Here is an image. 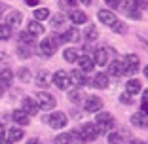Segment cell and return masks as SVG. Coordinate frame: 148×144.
I'll return each instance as SVG.
<instances>
[{
  "label": "cell",
  "mask_w": 148,
  "mask_h": 144,
  "mask_svg": "<svg viewBox=\"0 0 148 144\" xmlns=\"http://www.w3.org/2000/svg\"><path fill=\"white\" fill-rule=\"evenodd\" d=\"M17 76H19L21 82H29V80H31V70H29V68H19Z\"/></svg>",
  "instance_id": "obj_38"
},
{
  "label": "cell",
  "mask_w": 148,
  "mask_h": 144,
  "mask_svg": "<svg viewBox=\"0 0 148 144\" xmlns=\"http://www.w3.org/2000/svg\"><path fill=\"white\" fill-rule=\"evenodd\" d=\"M44 31H46V29H44L42 23H38V21H29V25H27V32L31 36H42Z\"/></svg>",
  "instance_id": "obj_22"
},
{
  "label": "cell",
  "mask_w": 148,
  "mask_h": 144,
  "mask_svg": "<svg viewBox=\"0 0 148 144\" xmlns=\"http://www.w3.org/2000/svg\"><path fill=\"white\" fill-rule=\"evenodd\" d=\"M99 38V31H97V27H87L86 32H84V40L86 42H95V40Z\"/></svg>",
  "instance_id": "obj_27"
},
{
  "label": "cell",
  "mask_w": 148,
  "mask_h": 144,
  "mask_svg": "<svg viewBox=\"0 0 148 144\" xmlns=\"http://www.w3.org/2000/svg\"><path fill=\"white\" fill-rule=\"evenodd\" d=\"M76 63H78V66H80L78 70H82L84 74H86V72H91L93 66H95L91 55H82V57H78V61H76Z\"/></svg>",
  "instance_id": "obj_11"
},
{
  "label": "cell",
  "mask_w": 148,
  "mask_h": 144,
  "mask_svg": "<svg viewBox=\"0 0 148 144\" xmlns=\"http://www.w3.org/2000/svg\"><path fill=\"white\" fill-rule=\"evenodd\" d=\"M23 135H25V133H23L21 127H12V129L6 133V136H8V142H12V144H13V142H17V140H21Z\"/></svg>",
  "instance_id": "obj_25"
},
{
  "label": "cell",
  "mask_w": 148,
  "mask_h": 144,
  "mask_svg": "<svg viewBox=\"0 0 148 144\" xmlns=\"http://www.w3.org/2000/svg\"><path fill=\"white\" fill-rule=\"evenodd\" d=\"M13 82V72L10 68H4V70H0V89H6L10 87Z\"/></svg>",
  "instance_id": "obj_15"
},
{
  "label": "cell",
  "mask_w": 148,
  "mask_h": 144,
  "mask_svg": "<svg viewBox=\"0 0 148 144\" xmlns=\"http://www.w3.org/2000/svg\"><path fill=\"white\" fill-rule=\"evenodd\" d=\"M144 76H146V80H148V65L144 66Z\"/></svg>",
  "instance_id": "obj_49"
},
{
  "label": "cell",
  "mask_w": 148,
  "mask_h": 144,
  "mask_svg": "<svg viewBox=\"0 0 148 144\" xmlns=\"http://www.w3.org/2000/svg\"><path fill=\"white\" fill-rule=\"evenodd\" d=\"M51 82L55 83V87L63 89V91H66V89L70 87V80H69V72H65V70H57L55 74L51 76Z\"/></svg>",
  "instance_id": "obj_7"
},
{
  "label": "cell",
  "mask_w": 148,
  "mask_h": 144,
  "mask_svg": "<svg viewBox=\"0 0 148 144\" xmlns=\"http://www.w3.org/2000/svg\"><path fill=\"white\" fill-rule=\"evenodd\" d=\"M78 2H82L84 6H89V4H91V0H78Z\"/></svg>",
  "instance_id": "obj_47"
},
{
  "label": "cell",
  "mask_w": 148,
  "mask_h": 144,
  "mask_svg": "<svg viewBox=\"0 0 148 144\" xmlns=\"http://www.w3.org/2000/svg\"><path fill=\"white\" fill-rule=\"evenodd\" d=\"M49 17V10L48 8H36L34 10V21H46Z\"/></svg>",
  "instance_id": "obj_28"
},
{
  "label": "cell",
  "mask_w": 148,
  "mask_h": 144,
  "mask_svg": "<svg viewBox=\"0 0 148 144\" xmlns=\"http://www.w3.org/2000/svg\"><path fill=\"white\" fill-rule=\"evenodd\" d=\"M4 136H6V129H4V125L0 123V140L4 139Z\"/></svg>",
  "instance_id": "obj_43"
},
{
  "label": "cell",
  "mask_w": 148,
  "mask_h": 144,
  "mask_svg": "<svg viewBox=\"0 0 148 144\" xmlns=\"http://www.w3.org/2000/svg\"><path fill=\"white\" fill-rule=\"evenodd\" d=\"M78 57H80V53H78L76 48H66L65 51H63V59H65L66 63H76Z\"/></svg>",
  "instance_id": "obj_26"
},
{
  "label": "cell",
  "mask_w": 148,
  "mask_h": 144,
  "mask_svg": "<svg viewBox=\"0 0 148 144\" xmlns=\"http://www.w3.org/2000/svg\"><path fill=\"white\" fill-rule=\"evenodd\" d=\"M12 38V27L6 23H0V40H10Z\"/></svg>",
  "instance_id": "obj_29"
},
{
  "label": "cell",
  "mask_w": 148,
  "mask_h": 144,
  "mask_svg": "<svg viewBox=\"0 0 148 144\" xmlns=\"http://www.w3.org/2000/svg\"><path fill=\"white\" fill-rule=\"evenodd\" d=\"M29 6H38V0H25Z\"/></svg>",
  "instance_id": "obj_44"
},
{
  "label": "cell",
  "mask_w": 148,
  "mask_h": 144,
  "mask_svg": "<svg viewBox=\"0 0 148 144\" xmlns=\"http://www.w3.org/2000/svg\"><path fill=\"white\" fill-rule=\"evenodd\" d=\"M53 144H72V140H70V135H69V133H61V135L55 136Z\"/></svg>",
  "instance_id": "obj_31"
},
{
  "label": "cell",
  "mask_w": 148,
  "mask_h": 144,
  "mask_svg": "<svg viewBox=\"0 0 148 144\" xmlns=\"http://www.w3.org/2000/svg\"><path fill=\"white\" fill-rule=\"evenodd\" d=\"M101 108H103V99L101 97H95V95L86 97V100H84V110L86 112L97 114V112H101Z\"/></svg>",
  "instance_id": "obj_6"
},
{
  "label": "cell",
  "mask_w": 148,
  "mask_h": 144,
  "mask_svg": "<svg viewBox=\"0 0 148 144\" xmlns=\"http://www.w3.org/2000/svg\"><path fill=\"white\" fill-rule=\"evenodd\" d=\"M97 19H99L103 25H108V27L112 25L114 21H118L112 10H99V12H97Z\"/></svg>",
  "instance_id": "obj_10"
},
{
  "label": "cell",
  "mask_w": 148,
  "mask_h": 144,
  "mask_svg": "<svg viewBox=\"0 0 148 144\" xmlns=\"http://www.w3.org/2000/svg\"><path fill=\"white\" fill-rule=\"evenodd\" d=\"M49 83H51V74H49L48 70H40L38 74H36V85L38 87H48Z\"/></svg>",
  "instance_id": "obj_19"
},
{
  "label": "cell",
  "mask_w": 148,
  "mask_h": 144,
  "mask_svg": "<svg viewBox=\"0 0 148 144\" xmlns=\"http://www.w3.org/2000/svg\"><path fill=\"white\" fill-rule=\"evenodd\" d=\"M122 66H123V74H135L137 70H139L140 66V59L139 55H135V53H129V55L123 57V61H122Z\"/></svg>",
  "instance_id": "obj_2"
},
{
  "label": "cell",
  "mask_w": 148,
  "mask_h": 144,
  "mask_svg": "<svg viewBox=\"0 0 148 144\" xmlns=\"http://www.w3.org/2000/svg\"><path fill=\"white\" fill-rule=\"evenodd\" d=\"M80 133H82L84 140H95L99 139L103 133H101V129L95 125V123H84L82 127H80Z\"/></svg>",
  "instance_id": "obj_5"
},
{
  "label": "cell",
  "mask_w": 148,
  "mask_h": 144,
  "mask_svg": "<svg viewBox=\"0 0 148 144\" xmlns=\"http://www.w3.org/2000/svg\"><path fill=\"white\" fill-rule=\"evenodd\" d=\"M106 2V6L108 8H112V10H116V8H120L122 6V0H105Z\"/></svg>",
  "instance_id": "obj_41"
},
{
  "label": "cell",
  "mask_w": 148,
  "mask_h": 144,
  "mask_svg": "<svg viewBox=\"0 0 148 144\" xmlns=\"http://www.w3.org/2000/svg\"><path fill=\"white\" fill-rule=\"evenodd\" d=\"M69 17H70V21H72L74 25H84V23L87 21L86 12H82V10H70Z\"/></svg>",
  "instance_id": "obj_16"
},
{
  "label": "cell",
  "mask_w": 148,
  "mask_h": 144,
  "mask_svg": "<svg viewBox=\"0 0 148 144\" xmlns=\"http://www.w3.org/2000/svg\"><path fill=\"white\" fill-rule=\"evenodd\" d=\"M143 112H144V114L148 116V104H143Z\"/></svg>",
  "instance_id": "obj_48"
},
{
  "label": "cell",
  "mask_w": 148,
  "mask_h": 144,
  "mask_svg": "<svg viewBox=\"0 0 148 144\" xmlns=\"http://www.w3.org/2000/svg\"><path fill=\"white\" fill-rule=\"evenodd\" d=\"M21 21H23V15L17 10H12L8 13V17H6V25L8 27H17V25H21Z\"/></svg>",
  "instance_id": "obj_17"
},
{
  "label": "cell",
  "mask_w": 148,
  "mask_h": 144,
  "mask_svg": "<svg viewBox=\"0 0 148 144\" xmlns=\"http://www.w3.org/2000/svg\"><path fill=\"white\" fill-rule=\"evenodd\" d=\"M80 38H82V34H80V31L76 29V27H70L69 31L61 36L63 42H80Z\"/></svg>",
  "instance_id": "obj_18"
},
{
  "label": "cell",
  "mask_w": 148,
  "mask_h": 144,
  "mask_svg": "<svg viewBox=\"0 0 148 144\" xmlns=\"http://www.w3.org/2000/svg\"><path fill=\"white\" fill-rule=\"evenodd\" d=\"M125 10V15L127 17H131V19H140V12L137 8H123Z\"/></svg>",
  "instance_id": "obj_36"
},
{
  "label": "cell",
  "mask_w": 148,
  "mask_h": 144,
  "mask_svg": "<svg viewBox=\"0 0 148 144\" xmlns=\"http://www.w3.org/2000/svg\"><path fill=\"white\" fill-rule=\"evenodd\" d=\"M93 63H95L97 66H105L106 63H108V49L106 48H99L95 49V53H93Z\"/></svg>",
  "instance_id": "obj_9"
},
{
  "label": "cell",
  "mask_w": 148,
  "mask_h": 144,
  "mask_svg": "<svg viewBox=\"0 0 148 144\" xmlns=\"http://www.w3.org/2000/svg\"><path fill=\"white\" fill-rule=\"evenodd\" d=\"M63 23H65V17H63L61 13H59V15H55V17L51 19V27H61Z\"/></svg>",
  "instance_id": "obj_39"
},
{
  "label": "cell",
  "mask_w": 148,
  "mask_h": 144,
  "mask_svg": "<svg viewBox=\"0 0 148 144\" xmlns=\"http://www.w3.org/2000/svg\"><path fill=\"white\" fill-rule=\"evenodd\" d=\"M48 125L51 127V129H63V127L66 125V121H69V118H66L65 112H53L48 116Z\"/></svg>",
  "instance_id": "obj_4"
},
{
  "label": "cell",
  "mask_w": 148,
  "mask_h": 144,
  "mask_svg": "<svg viewBox=\"0 0 148 144\" xmlns=\"http://www.w3.org/2000/svg\"><path fill=\"white\" fill-rule=\"evenodd\" d=\"M55 46L51 44V42H49V38H46V40H42V42H40V53H42L44 57H51L53 53H55Z\"/></svg>",
  "instance_id": "obj_23"
},
{
  "label": "cell",
  "mask_w": 148,
  "mask_h": 144,
  "mask_svg": "<svg viewBox=\"0 0 148 144\" xmlns=\"http://www.w3.org/2000/svg\"><path fill=\"white\" fill-rule=\"evenodd\" d=\"M12 118H13V121L17 123V125H21V127L29 125V121H31V118H29V116H27V114L23 112V110H13Z\"/></svg>",
  "instance_id": "obj_24"
},
{
  "label": "cell",
  "mask_w": 148,
  "mask_h": 144,
  "mask_svg": "<svg viewBox=\"0 0 148 144\" xmlns=\"http://www.w3.org/2000/svg\"><path fill=\"white\" fill-rule=\"evenodd\" d=\"M21 110L27 114V116H34V114H38V104H36L34 99L25 97V99H23V108Z\"/></svg>",
  "instance_id": "obj_13"
},
{
  "label": "cell",
  "mask_w": 148,
  "mask_h": 144,
  "mask_svg": "<svg viewBox=\"0 0 148 144\" xmlns=\"http://www.w3.org/2000/svg\"><path fill=\"white\" fill-rule=\"evenodd\" d=\"M110 29H112L116 34H123V32H125V23L123 21H114L112 25H110Z\"/></svg>",
  "instance_id": "obj_33"
},
{
  "label": "cell",
  "mask_w": 148,
  "mask_h": 144,
  "mask_svg": "<svg viewBox=\"0 0 148 144\" xmlns=\"http://www.w3.org/2000/svg\"><path fill=\"white\" fill-rule=\"evenodd\" d=\"M17 53H19V57H23V59H29V57H31V48H29V46H21V44H19Z\"/></svg>",
  "instance_id": "obj_35"
},
{
  "label": "cell",
  "mask_w": 148,
  "mask_h": 144,
  "mask_svg": "<svg viewBox=\"0 0 148 144\" xmlns=\"http://www.w3.org/2000/svg\"><path fill=\"white\" fill-rule=\"evenodd\" d=\"M69 80H70V85H74V87H82V85L87 83L86 74H84L82 70H72V72H69Z\"/></svg>",
  "instance_id": "obj_8"
},
{
  "label": "cell",
  "mask_w": 148,
  "mask_h": 144,
  "mask_svg": "<svg viewBox=\"0 0 148 144\" xmlns=\"http://www.w3.org/2000/svg\"><path fill=\"white\" fill-rule=\"evenodd\" d=\"M120 102H122V104H131V102H133V97L127 95V93H122V95H120Z\"/></svg>",
  "instance_id": "obj_40"
},
{
  "label": "cell",
  "mask_w": 148,
  "mask_h": 144,
  "mask_svg": "<svg viewBox=\"0 0 148 144\" xmlns=\"http://www.w3.org/2000/svg\"><path fill=\"white\" fill-rule=\"evenodd\" d=\"M131 123L135 127H139V129H144V127H148V116L143 110H139V112H135L131 116Z\"/></svg>",
  "instance_id": "obj_12"
},
{
  "label": "cell",
  "mask_w": 148,
  "mask_h": 144,
  "mask_svg": "<svg viewBox=\"0 0 148 144\" xmlns=\"http://www.w3.org/2000/svg\"><path fill=\"white\" fill-rule=\"evenodd\" d=\"M4 8H6V6H4V4H0V13H2V10H4Z\"/></svg>",
  "instance_id": "obj_51"
},
{
  "label": "cell",
  "mask_w": 148,
  "mask_h": 144,
  "mask_svg": "<svg viewBox=\"0 0 148 144\" xmlns=\"http://www.w3.org/2000/svg\"><path fill=\"white\" fill-rule=\"evenodd\" d=\"M27 144H40V140H38V139H31Z\"/></svg>",
  "instance_id": "obj_46"
},
{
  "label": "cell",
  "mask_w": 148,
  "mask_h": 144,
  "mask_svg": "<svg viewBox=\"0 0 148 144\" xmlns=\"http://www.w3.org/2000/svg\"><path fill=\"white\" fill-rule=\"evenodd\" d=\"M123 74V66H122V61H112L108 65V78L112 76V78H120V76Z\"/></svg>",
  "instance_id": "obj_21"
},
{
  "label": "cell",
  "mask_w": 148,
  "mask_h": 144,
  "mask_svg": "<svg viewBox=\"0 0 148 144\" xmlns=\"http://www.w3.org/2000/svg\"><path fill=\"white\" fill-rule=\"evenodd\" d=\"M95 125L101 129V133H105L108 131V129H112L114 127V118H112V114L110 112H97V118H95Z\"/></svg>",
  "instance_id": "obj_3"
},
{
  "label": "cell",
  "mask_w": 148,
  "mask_h": 144,
  "mask_svg": "<svg viewBox=\"0 0 148 144\" xmlns=\"http://www.w3.org/2000/svg\"><path fill=\"white\" fill-rule=\"evenodd\" d=\"M19 42H21V46H29V48H31V46L34 44V36H31L29 32H21V34H19Z\"/></svg>",
  "instance_id": "obj_30"
},
{
  "label": "cell",
  "mask_w": 148,
  "mask_h": 144,
  "mask_svg": "<svg viewBox=\"0 0 148 144\" xmlns=\"http://www.w3.org/2000/svg\"><path fill=\"white\" fill-rule=\"evenodd\" d=\"M2 93H4V89H0V95H2Z\"/></svg>",
  "instance_id": "obj_52"
},
{
  "label": "cell",
  "mask_w": 148,
  "mask_h": 144,
  "mask_svg": "<svg viewBox=\"0 0 148 144\" xmlns=\"http://www.w3.org/2000/svg\"><path fill=\"white\" fill-rule=\"evenodd\" d=\"M143 104H148V89H144L143 93Z\"/></svg>",
  "instance_id": "obj_42"
},
{
  "label": "cell",
  "mask_w": 148,
  "mask_h": 144,
  "mask_svg": "<svg viewBox=\"0 0 148 144\" xmlns=\"http://www.w3.org/2000/svg\"><path fill=\"white\" fill-rule=\"evenodd\" d=\"M140 89H143V85H140V82L137 78H131L129 82L125 83V93L127 95H137V93H140Z\"/></svg>",
  "instance_id": "obj_20"
},
{
  "label": "cell",
  "mask_w": 148,
  "mask_h": 144,
  "mask_svg": "<svg viewBox=\"0 0 148 144\" xmlns=\"http://www.w3.org/2000/svg\"><path fill=\"white\" fill-rule=\"evenodd\" d=\"M0 144H12V142H8V140H0Z\"/></svg>",
  "instance_id": "obj_50"
},
{
  "label": "cell",
  "mask_w": 148,
  "mask_h": 144,
  "mask_svg": "<svg viewBox=\"0 0 148 144\" xmlns=\"http://www.w3.org/2000/svg\"><path fill=\"white\" fill-rule=\"evenodd\" d=\"M108 144H123L122 135H120V133H110L108 135Z\"/></svg>",
  "instance_id": "obj_37"
},
{
  "label": "cell",
  "mask_w": 148,
  "mask_h": 144,
  "mask_svg": "<svg viewBox=\"0 0 148 144\" xmlns=\"http://www.w3.org/2000/svg\"><path fill=\"white\" fill-rule=\"evenodd\" d=\"M129 144H146V142H143V140H139V139H135V140H131Z\"/></svg>",
  "instance_id": "obj_45"
},
{
  "label": "cell",
  "mask_w": 148,
  "mask_h": 144,
  "mask_svg": "<svg viewBox=\"0 0 148 144\" xmlns=\"http://www.w3.org/2000/svg\"><path fill=\"white\" fill-rule=\"evenodd\" d=\"M69 99L72 102H80V100H84V95L80 89H72V91H69Z\"/></svg>",
  "instance_id": "obj_34"
},
{
  "label": "cell",
  "mask_w": 148,
  "mask_h": 144,
  "mask_svg": "<svg viewBox=\"0 0 148 144\" xmlns=\"http://www.w3.org/2000/svg\"><path fill=\"white\" fill-rule=\"evenodd\" d=\"M108 83H110V78L105 72H97L95 78H93V87H97V89H106Z\"/></svg>",
  "instance_id": "obj_14"
},
{
  "label": "cell",
  "mask_w": 148,
  "mask_h": 144,
  "mask_svg": "<svg viewBox=\"0 0 148 144\" xmlns=\"http://www.w3.org/2000/svg\"><path fill=\"white\" fill-rule=\"evenodd\" d=\"M34 100H36V104H38V110H46V112H48V110H53L55 104H57L55 97L49 95V93H46V91H40Z\"/></svg>",
  "instance_id": "obj_1"
},
{
  "label": "cell",
  "mask_w": 148,
  "mask_h": 144,
  "mask_svg": "<svg viewBox=\"0 0 148 144\" xmlns=\"http://www.w3.org/2000/svg\"><path fill=\"white\" fill-rule=\"evenodd\" d=\"M69 135H70V140H74L76 144H86V140H84V136H82V133H80V129H74V131H70Z\"/></svg>",
  "instance_id": "obj_32"
}]
</instances>
